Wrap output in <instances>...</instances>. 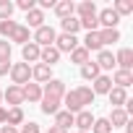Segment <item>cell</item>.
<instances>
[{
  "mask_svg": "<svg viewBox=\"0 0 133 133\" xmlns=\"http://www.w3.org/2000/svg\"><path fill=\"white\" fill-rule=\"evenodd\" d=\"M11 78H13V86H24L31 81V65L26 63H13L11 65Z\"/></svg>",
  "mask_w": 133,
  "mask_h": 133,
  "instance_id": "6da1fadb",
  "label": "cell"
},
{
  "mask_svg": "<svg viewBox=\"0 0 133 133\" xmlns=\"http://www.w3.org/2000/svg\"><path fill=\"white\" fill-rule=\"evenodd\" d=\"M55 37H57V31L44 24V26H39V29L34 31V39H31V42L39 44V47H52V44H55Z\"/></svg>",
  "mask_w": 133,
  "mask_h": 133,
  "instance_id": "7a4b0ae2",
  "label": "cell"
},
{
  "mask_svg": "<svg viewBox=\"0 0 133 133\" xmlns=\"http://www.w3.org/2000/svg\"><path fill=\"white\" fill-rule=\"evenodd\" d=\"M57 52H73L76 47H78V39L73 37V34H60V37H55V44H52Z\"/></svg>",
  "mask_w": 133,
  "mask_h": 133,
  "instance_id": "3957f363",
  "label": "cell"
},
{
  "mask_svg": "<svg viewBox=\"0 0 133 133\" xmlns=\"http://www.w3.org/2000/svg\"><path fill=\"white\" fill-rule=\"evenodd\" d=\"M73 125H76L81 133H89V130H91V125H94V115H91L89 110H81V112H76V115H73Z\"/></svg>",
  "mask_w": 133,
  "mask_h": 133,
  "instance_id": "277c9868",
  "label": "cell"
},
{
  "mask_svg": "<svg viewBox=\"0 0 133 133\" xmlns=\"http://www.w3.org/2000/svg\"><path fill=\"white\" fill-rule=\"evenodd\" d=\"M63 94H65V84L60 78H50L44 84V89H42V97H57V99H63Z\"/></svg>",
  "mask_w": 133,
  "mask_h": 133,
  "instance_id": "5b68a950",
  "label": "cell"
},
{
  "mask_svg": "<svg viewBox=\"0 0 133 133\" xmlns=\"http://www.w3.org/2000/svg\"><path fill=\"white\" fill-rule=\"evenodd\" d=\"M97 21H99V26H102V29H117V21H120V16H117L112 8H104V11L97 16Z\"/></svg>",
  "mask_w": 133,
  "mask_h": 133,
  "instance_id": "8992f818",
  "label": "cell"
},
{
  "mask_svg": "<svg viewBox=\"0 0 133 133\" xmlns=\"http://www.w3.org/2000/svg\"><path fill=\"white\" fill-rule=\"evenodd\" d=\"M39 52H42V47L39 44H34L31 39L21 47V57H24V63L29 65V63H39Z\"/></svg>",
  "mask_w": 133,
  "mask_h": 133,
  "instance_id": "52a82bcc",
  "label": "cell"
},
{
  "mask_svg": "<svg viewBox=\"0 0 133 133\" xmlns=\"http://www.w3.org/2000/svg\"><path fill=\"white\" fill-rule=\"evenodd\" d=\"M115 65H117V71H130V68H133V50L123 47V50L115 55Z\"/></svg>",
  "mask_w": 133,
  "mask_h": 133,
  "instance_id": "ba28073f",
  "label": "cell"
},
{
  "mask_svg": "<svg viewBox=\"0 0 133 133\" xmlns=\"http://www.w3.org/2000/svg\"><path fill=\"white\" fill-rule=\"evenodd\" d=\"M31 78L42 86V84H47V81L52 78V68H50V65H44V63H37L34 68H31Z\"/></svg>",
  "mask_w": 133,
  "mask_h": 133,
  "instance_id": "9c48e42d",
  "label": "cell"
},
{
  "mask_svg": "<svg viewBox=\"0 0 133 133\" xmlns=\"http://www.w3.org/2000/svg\"><path fill=\"white\" fill-rule=\"evenodd\" d=\"M3 99H5L11 107H21V104H24V91H21V86H8V89L3 91Z\"/></svg>",
  "mask_w": 133,
  "mask_h": 133,
  "instance_id": "30bf717a",
  "label": "cell"
},
{
  "mask_svg": "<svg viewBox=\"0 0 133 133\" xmlns=\"http://www.w3.org/2000/svg\"><path fill=\"white\" fill-rule=\"evenodd\" d=\"M97 68L99 71H112L115 68V55L110 52V50H99V55H97Z\"/></svg>",
  "mask_w": 133,
  "mask_h": 133,
  "instance_id": "8fae6325",
  "label": "cell"
},
{
  "mask_svg": "<svg viewBox=\"0 0 133 133\" xmlns=\"http://www.w3.org/2000/svg\"><path fill=\"white\" fill-rule=\"evenodd\" d=\"M21 91H24V102L29 99V102H42V86L39 84H24L21 86Z\"/></svg>",
  "mask_w": 133,
  "mask_h": 133,
  "instance_id": "7c38bea8",
  "label": "cell"
},
{
  "mask_svg": "<svg viewBox=\"0 0 133 133\" xmlns=\"http://www.w3.org/2000/svg\"><path fill=\"white\" fill-rule=\"evenodd\" d=\"M86 52H99V50H104L102 47V42H99V31H86V39H84V44H81Z\"/></svg>",
  "mask_w": 133,
  "mask_h": 133,
  "instance_id": "4fadbf2b",
  "label": "cell"
},
{
  "mask_svg": "<svg viewBox=\"0 0 133 133\" xmlns=\"http://www.w3.org/2000/svg\"><path fill=\"white\" fill-rule=\"evenodd\" d=\"M112 84H115L117 89H128V86L133 84V71H115Z\"/></svg>",
  "mask_w": 133,
  "mask_h": 133,
  "instance_id": "5bb4252c",
  "label": "cell"
},
{
  "mask_svg": "<svg viewBox=\"0 0 133 133\" xmlns=\"http://www.w3.org/2000/svg\"><path fill=\"white\" fill-rule=\"evenodd\" d=\"M110 89H112V78H110V76H97V78H94V86H91L94 97H97V94H110Z\"/></svg>",
  "mask_w": 133,
  "mask_h": 133,
  "instance_id": "9a60e30c",
  "label": "cell"
},
{
  "mask_svg": "<svg viewBox=\"0 0 133 133\" xmlns=\"http://www.w3.org/2000/svg\"><path fill=\"white\" fill-rule=\"evenodd\" d=\"M5 125H13V128L24 125V110H21V107H11V110H5Z\"/></svg>",
  "mask_w": 133,
  "mask_h": 133,
  "instance_id": "2e32d148",
  "label": "cell"
},
{
  "mask_svg": "<svg viewBox=\"0 0 133 133\" xmlns=\"http://www.w3.org/2000/svg\"><path fill=\"white\" fill-rule=\"evenodd\" d=\"M57 60H60V52H57L55 47H42V52H39V63H44V65H50V68H52Z\"/></svg>",
  "mask_w": 133,
  "mask_h": 133,
  "instance_id": "e0dca14e",
  "label": "cell"
},
{
  "mask_svg": "<svg viewBox=\"0 0 133 133\" xmlns=\"http://www.w3.org/2000/svg\"><path fill=\"white\" fill-rule=\"evenodd\" d=\"M107 97H110V104H112L115 110H117V107H123V104L128 102V94H125V89H117V86H112Z\"/></svg>",
  "mask_w": 133,
  "mask_h": 133,
  "instance_id": "ac0fdd59",
  "label": "cell"
},
{
  "mask_svg": "<svg viewBox=\"0 0 133 133\" xmlns=\"http://www.w3.org/2000/svg\"><path fill=\"white\" fill-rule=\"evenodd\" d=\"M107 123H110L112 128H125V123H128V112H125L123 107H117V110H112V115L107 117Z\"/></svg>",
  "mask_w": 133,
  "mask_h": 133,
  "instance_id": "d6986e66",
  "label": "cell"
},
{
  "mask_svg": "<svg viewBox=\"0 0 133 133\" xmlns=\"http://www.w3.org/2000/svg\"><path fill=\"white\" fill-rule=\"evenodd\" d=\"M73 91H76V97H78L81 107L94 104V91H91V86H78V89H73Z\"/></svg>",
  "mask_w": 133,
  "mask_h": 133,
  "instance_id": "ffe728a7",
  "label": "cell"
},
{
  "mask_svg": "<svg viewBox=\"0 0 133 133\" xmlns=\"http://www.w3.org/2000/svg\"><path fill=\"white\" fill-rule=\"evenodd\" d=\"M73 13H78V18H86V16H97V5L91 3V0H84V3H78L73 8Z\"/></svg>",
  "mask_w": 133,
  "mask_h": 133,
  "instance_id": "44dd1931",
  "label": "cell"
},
{
  "mask_svg": "<svg viewBox=\"0 0 133 133\" xmlns=\"http://www.w3.org/2000/svg\"><path fill=\"white\" fill-rule=\"evenodd\" d=\"M73 8H76V5L71 3V0H60V3H55V13L60 16V21H63V18H71V16H73Z\"/></svg>",
  "mask_w": 133,
  "mask_h": 133,
  "instance_id": "7402d4cb",
  "label": "cell"
},
{
  "mask_svg": "<svg viewBox=\"0 0 133 133\" xmlns=\"http://www.w3.org/2000/svg\"><path fill=\"white\" fill-rule=\"evenodd\" d=\"M8 42H18V44L24 47V44L29 42V26H21V24H18V26L13 29V34L8 37Z\"/></svg>",
  "mask_w": 133,
  "mask_h": 133,
  "instance_id": "603a6c76",
  "label": "cell"
},
{
  "mask_svg": "<svg viewBox=\"0 0 133 133\" xmlns=\"http://www.w3.org/2000/svg\"><path fill=\"white\" fill-rule=\"evenodd\" d=\"M42 112H44V115L60 112V99H57V97H42Z\"/></svg>",
  "mask_w": 133,
  "mask_h": 133,
  "instance_id": "cb8c5ba5",
  "label": "cell"
},
{
  "mask_svg": "<svg viewBox=\"0 0 133 133\" xmlns=\"http://www.w3.org/2000/svg\"><path fill=\"white\" fill-rule=\"evenodd\" d=\"M26 24H29L31 29H39V26H44V13H42L39 8L29 11V13H26Z\"/></svg>",
  "mask_w": 133,
  "mask_h": 133,
  "instance_id": "d4e9b609",
  "label": "cell"
},
{
  "mask_svg": "<svg viewBox=\"0 0 133 133\" xmlns=\"http://www.w3.org/2000/svg\"><path fill=\"white\" fill-rule=\"evenodd\" d=\"M99 42H102V47L104 44H115V42H120V31L117 29H102L99 31Z\"/></svg>",
  "mask_w": 133,
  "mask_h": 133,
  "instance_id": "484cf974",
  "label": "cell"
},
{
  "mask_svg": "<svg viewBox=\"0 0 133 133\" xmlns=\"http://www.w3.org/2000/svg\"><path fill=\"white\" fill-rule=\"evenodd\" d=\"M68 125H73V115H71V112H65V110L55 112V128H63V130H68Z\"/></svg>",
  "mask_w": 133,
  "mask_h": 133,
  "instance_id": "4316f807",
  "label": "cell"
},
{
  "mask_svg": "<svg viewBox=\"0 0 133 133\" xmlns=\"http://www.w3.org/2000/svg\"><path fill=\"white\" fill-rule=\"evenodd\" d=\"M60 26H63V34H73V37H76V31L81 29V24H78V18H76V16L63 18V21H60Z\"/></svg>",
  "mask_w": 133,
  "mask_h": 133,
  "instance_id": "83f0119b",
  "label": "cell"
},
{
  "mask_svg": "<svg viewBox=\"0 0 133 133\" xmlns=\"http://www.w3.org/2000/svg\"><path fill=\"white\" fill-rule=\"evenodd\" d=\"M97 76H102V71L97 68V63H86V65H81V78H86V81H94Z\"/></svg>",
  "mask_w": 133,
  "mask_h": 133,
  "instance_id": "f1b7e54d",
  "label": "cell"
},
{
  "mask_svg": "<svg viewBox=\"0 0 133 133\" xmlns=\"http://www.w3.org/2000/svg\"><path fill=\"white\" fill-rule=\"evenodd\" d=\"M91 133H112V125L107 123V117H94Z\"/></svg>",
  "mask_w": 133,
  "mask_h": 133,
  "instance_id": "f546056e",
  "label": "cell"
},
{
  "mask_svg": "<svg viewBox=\"0 0 133 133\" xmlns=\"http://www.w3.org/2000/svg\"><path fill=\"white\" fill-rule=\"evenodd\" d=\"M112 11H115L117 16H128V13H133V0H117Z\"/></svg>",
  "mask_w": 133,
  "mask_h": 133,
  "instance_id": "4dcf8cb0",
  "label": "cell"
},
{
  "mask_svg": "<svg viewBox=\"0 0 133 133\" xmlns=\"http://www.w3.org/2000/svg\"><path fill=\"white\" fill-rule=\"evenodd\" d=\"M71 60H73V63H78V65H86V63H89V52L78 44V47L71 52Z\"/></svg>",
  "mask_w": 133,
  "mask_h": 133,
  "instance_id": "1f68e13d",
  "label": "cell"
},
{
  "mask_svg": "<svg viewBox=\"0 0 133 133\" xmlns=\"http://www.w3.org/2000/svg\"><path fill=\"white\" fill-rule=\"evenodd\" d=\"M16 26H18V24H16L13 18H5V21H0V37H5V39H8V37L13 34V29H16Z\"/></svg>",
  "mask_w": 133,
  "mask_h": 133,
  "instance_id": "d6a6232c",
  "label": "cell"
},
{
  "mask_svg": "<svg viewBox=\"0 0 133 133\" xmlns=\"http://www.w3.org/2000/svg\"><path fill=\"white\" fill-rule=\"evenodd\" d=\"M13 3H11V0H0V21H5V18H11L13 16Z\"/></svg>",
  "mask_w": 133,
  "mask_h": 133,
  "instance_id": "836d02e7",
  "label": "cell"
},
{
  "mask_svg": "<svg viewBox=\"0 0 133 133\" xmlns=\"http://www.w3.org/2000/svg\"><path fill=\"white\" fill-rule=\"evenodd\" d=\"M78 24H81V29H86V31H97V29H99V21H97V16L78 18Z\"/></svg>",
  "mask_w": 133,
  "mask_h": 133,
  "instance_id": "e575fe53",
  "label": "cell"
},
{
  "mask_svg": "<svg viewBox=\"0 0 133 133\" xmlns=\"http://www.w3.org/2000/svg\"><path fill=\"white\" fill-rule=\"evenodd\" d=\"M0 60H11V42L0 39Z\"/></svg>",
  "mask_w": 133,
  "mask_h": 133,
  "instance_id": "d590c367",
  "label": "cell"
},
{
  "mask_svg": "<svg viewBox=\"0 0 133 133\" xmlns=\"http://www.w3.org/2000/svg\"><path fill=\"white\" fill-rule=\"evenodd\" d=\"M18 133H39V125H37V123H24V125L18 128Z\"/></svg>",
  "mask_w": 133,
  "mask_h": 133,
  "instance_id": "8d00e7d4",
  "label": "cell"
},
{
  "mask_svg": "<svg viewBox=\"0 0 133 133\" xmlns=\"http://www.w3.org/2000/svg\"><path fill=\"white\" fill-rule=\"evenodd\" d=\"M16 5H18L21 11H26V13H29V11H34V0H18Z\"/></svg>",
  "mask_w": 133,
  "mask_h": 133,
  "instance_id": "74e56055",
  "label": "cell"
},
{
  "mask_svg": "<svg viewBox=\"0 0 133 133\" xmlns=\"http://www.w3.org/2000/svg\"><path fill=\"white\" fill-rule=\"evenodd\" d=\"M11 73V60H0V76Z\"/></svg>",
  "mask_w": 133,
  "mask_h": 133,
  "instance_id": "f35d334b",
  "label": "cell"
},
{
  "mask_svg": "<svg viewBox=\"0 0 133 133\" xmlns=\"http://www.w3.org/2000/svg\"><path fill=\"white\" fill-rule=\"evenodd\" d=\"M0 133H18V128H13V125H0Z\"/></svg>",
  "mask_w": 133,
  "mask_h": 133,
  "instance_id": "ab89813d",
  "label": "cell"
},
{
  "mask_svg": "<svg viewBox=\"0 0 133 133\" xmlns=\"http://www.w3.org/2000/svg\"><path fill=\"white\" fill-rule=\"evenodd\" d=\"M39 8H55V0H39Z\"/></svg>",
  "mask_w": 133,
  "mask_h": 133,
  "instance_id": "60d3db41",
  "label": "cell"
},
{
  "mask_svg": "<svg viewBox=\"0 0 133 133\" xmlns=\"http://www.w3.org/2000/svg\"><path fill=\"white\" fill-rule=\"evenodd\" d=\"M47 133H68V130H63V128H55V125H52V128H50Z\"/></svg>",
  "mask_w": 133,
  "mask_h": 133,
  "instance_id": "b9f144b4",
  "label": "cell"
},
{
  "mask_svg": "<svg viewBox=\"0 0 133 133\" xmlns=\"http://www.w3.org/2000/svg\"><path fill=\"white\" fill-rule=\"evenodd\" d=\"M0 123L5 125V107H0Z\"/></svg>",
  "mask_w": 133,
  "mask_h": 133,
  "instance_id": "7bdbcfd3",
  "label": "cell"
},
{
  "mask_svg": "<svg viewBox=\"0 0 133 133\" xmlns=\"http://www.w3.org/2000/svg\"><path fill=\"white\" fill-rule=\"evenodd\" d=\"M0 102H3V89H0Z\"/></svg>",
  "mask_w": 133,
  "mask_h": 133,
  "instance_id": "ee69618b",
  "label": "cell"
},
{
  "mask_svg": "<svg viewBox=\"0 0 133 133\" xmlns=\"http://www.w3.org/2000/svg\"><path fill=\"white\" fill-rule=\"evenodd\" d=\"M78 133H81V130H78Z\"/></svg>",
  "mask_w": 133,
  "mask_h": 133,
  "instance_id": "f6af8a7d",
  "label": "cell"
}]
</instances>
